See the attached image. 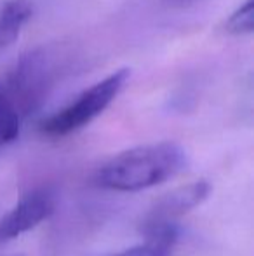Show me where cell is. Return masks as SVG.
<instances>
[{"mask_svg": "<svg viewBox=\"0 0 254 256\" xmlns=\"http://www.w3.org/2000/svg\"><path fill=\"white\" fill-rule=\"evenodd\" d=\"M61 70V54L42 48L21 56L0 75V148L19 136L23 122L44 103Z\"/></svg>", "mask_w": 254, "mask_h": 256, "instance_id": "obj_1", "label": "cell"}, {"mask_svg": "<svg viewBox=\"0 0 254 256\" xmlns=\"http://www.w3.org/2000/svg\"><path fill=\"white\" fill-rule=\"evenodd\" d=\"M187 154L173 142L136 146L106 160L94 172V183L115 192H139L162 185L183 171Z\"/></svg>", "mask_w": 254, "mask_h": 256, "instance_id": "obj_2", "label": "cell"}, {"mask_svg": "<svg viewBox=\"0 0 254 256\" xmlns=\"http://www.w3.org/2000/svg\"><path fill=\"white\" fill-rule=\"evenodd\" d=\"M129 77H131V72L127 68H120L110 74L103 80L82 91L64 108L44 118L38 126V131L49 138H63L75 131H80L113 103V100L126 88Z\"/></svg>", "mask_w": 254, "mask_h": 256, "instance_id": "obj_3", "label": "cell"}, {"mask_svg": "<svg viewBox=\"0 0 254 256\" xmlns=\"http://www.w3.org/2000/svg\"><path fill=\"white\" fill-rule=\"evenodd\" d=\"M56 209V197L51 190L38 188L26 194L12 209L0 218V244L33 230L49 218Z\"/></svg>", "mask_w": 254, "mask_h": 256, "instance_id": "obj_4", "label": "cell"}, {"mask_svg": "<svg viewBox=\"0 0 254 256\" xmlns=\"http://www.w3.org/2000/svg\"><path fill=\"white\" fill-rule=\"evenodd\" d=\"M209 194L211 185L206 180L188 183V185L166 194L153 204V208L146 214L143 230L157 225H174L178 220L202 204L209 197Z\"/></svg>", "mask_w": 254, "mask_h": 256, "instance_id": "obj_5", "label": "cell"}, {"mask_svg": "<svg viewBox=\"0 0 254 256\" xmlns=\"http://www.w3.org/2000/svg\"><path fill=\"white\" fill-rule=\"evenodd\" d=\"M146 242L112 256H171L178 242V225H157L145 228Z\"/></svg>", "mask_w": 254, "mask_h": 256, "instance_id": "obj_6", "label": "cell"}, {"mask_svg": "<svg viewBox=\"0 0 254 256\" xmlns=\"http://www.w3.org/2000/svg\"><path fill=\"white\" fill-rule=\"evenodd\" d=\"M30 0H5L0 6V49L10 46L31 18Z\"/></svg>", "mask_w": 254, "mask_h": 256, "instance_id": "obj_7", "label": "cell"}, {"mask_svg": "<svg viewBox=\"0 0 254 256\" xmlns=\"http://www.w3.org/2000/svg\"><path fill=\"white\" fill-rule=\"evenodd\" d=\"M254 6L253 0H246L235 12L225 21V32L230 35H249L253 34Z\"/></svg>", "mask_w": 254, "mask_h": 256, "instance_id": "obj_8", "label": "cell"}, {"mask_svg": "<svg viewBox=\"0 0 254 256\" xmlns=\"http://www.w3.org/2000/svg\"><path fill=\"white\" fill-rule=\"evenodd\" d=\"M174 4H181V6H185V4H192V2H197V0H173Z\"/></svg>", "mask_w": 254, "mask_h": 256, "instance_id": "obj_9", "label": "cell"}]
</instances>
